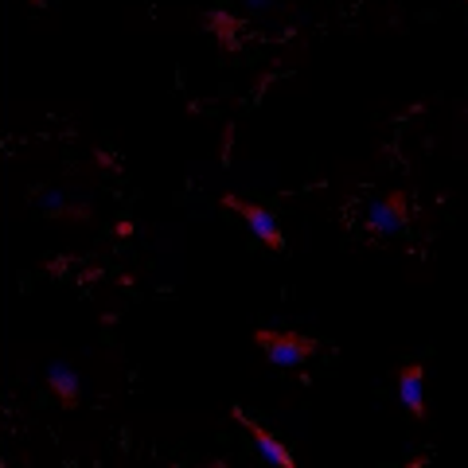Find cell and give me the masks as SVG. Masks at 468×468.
Listing matches in <instances>:
<instances>
[{
    "label": "cell",
    "mask_w": 468,
    "mask_h": 468,
    "mask_svg": "<svg viewBox=\"0 0 468 468\" xmlns=\"http://www.w3.org/2000/svg\"><path fill=\"white\" fill-rule=\"evenodd\" d=\"M254 344L266 351V359L273 367H301L304 359L316 356V340L313 335H301V332H273V328H258L254 332Z\"/></svg>",
    "instance_id": "1"
},
{
    "label": "cell",
    "mask_w": 468,
    "mask_h": 468,
    "mask_svg": "<svg viewBox=\"0 0 468 468\" xmlns=\"http://www.w3.org/2000/svg\"><path fill=\"white\" fill-rule=\"evenodd\" d=\"M218 203H223V207H230V211H239V215L246 218V227H250V230L258 234V239L270 246V250H282V246H285L282 227H277V218H273L266 207H258V203L242 199V196H223Z\"/></svg>",
    "instance_id": "2"
},
{
    "label": "cell",
    "mask_w": 468,
    "mask_h": 468,
    "mask_svg": "<svg viewBox=\"0 0 468 468\" xmlns=\"http://www.w3.org/2000/svg\"><path fill=\"white\" fill-rule=\"evenodd\" d=\"M410 218H414V215H410V196L399 187V192H390L383 203H375V207H371L367 230L371 234H394V230H402Z\"/></svg>",
    "instance_id": "3"
},
{
    "label": "cell",
    "mask_w": 468,
    "mask_h": 468,
    "mask_svg": "<svg viewBox=\"0 0 468 468\" xmlns=\"http://www.w3.org/2000/svg\"><path fill=\"white\" fill-rule=\"evenodd\" d=\"M230 418L239 421V426H242L246 433L254 437V445L261 449V457H266L270 464H277V468H297V461H292V452H289L282 441H277V437H273L266 426H258L254 418H246V410H239V406H234V410H230Z\"/></svg>",
    "instance_id": "4"
},
{
    "label": "cell",
    "mask_w": 468,
    "mask_h": 468,
    "mask_svg": "<svg viewBox=\"0 0 468 468\" xmlns=\"http://www.w3.org/2000/svg\"><path fill=\"white\" fill-rule=\"evenodd\" d=\"M399 399L414 414V421H426V367L421 363H406L399 367Z\"/></svg>",
    "instance_id": "5"
},
{
    "label": "cell",
    "mask_w": 468,
    "mask_h": 468,
    "mask_svg": "<svg viewBox=\"0 0 468 468\" xmlns=\"http://www.w3.org/2000/svg\"><path fill=\"white\" fill-rule=\"evenodd\" d=\"M48 387L55 390V399L63 402L67 410L79 406V375L67 367V363H51L48 367Z\"/></svg>",
    "instance_id": "6"
},
{
    "label": "cell",
    "mask_w": 468,
    "mask_h": 468,
    "mask_svg": "<svg viewBox=\"0 0 468 468\" xmlns=\"http://www.w3.org/2000/svg\"><path fill=\"white\" fill-rule=\"evenodd\" d=\"M203 24H207L211 32H215V39H218V48H223V51H234V48H239L242 20L227 16V12H207V16H203Z\"/></svg>",
    "instance_id": "7"
},
{
    "label": "cell",
    "mask_w": 468,
    "mask_h": 468,
    "mask_svg": "<svg viewBox=\"0 0 468 468\" xmlns=\"http://www.w3.org/2000/svg\"><path fill=\"white\" fill-rule=\"evenodd\" d=\"M426 464H430V457H426V452H421V457H414V461L402 464V468H426Z\"/></svg>",
    "instance_id": "8"
},
{
    "label": "cell",
    "mask_w": 468,
    "mask_h": 468,
    "mask_svg": "<svg viewBox=\"0 0 468 468\" xmlns=\"http://www.w3.org/2000/svg\"><path fill=\"white\" fill-rule=\"evenodd\" d=\"M203 468H230L227 461H211V464H203Z\"/></svg>",
    "instance_id": "9"
},
{
    "label": "cell",
    "mask_w": 468,
    "mask_h": 468,
    "mask_svg": "<svg viewBox=\"0 0 468 468\" xmlns=\"http://www.w3.org/2000/svg\"><path fill=\"white\" fill-rule=\"evenodd\" d=\"M246 5H254V8H258V5H270V0H246Z\"/></svg>",
    "instance_id": "10"
},
{
    "label": "cell",
    "mask_w": 468,
    "mask_h": 468,
    "mask_svg": "<svg viewBox=\"0 0 468 468\" xmlns=\"http://www.w3.org/2000/svg\"><path fill=\"white\" fill-rule=\"evenodd\" d=\"M32 5H36V8H43V5H48V0H32Z\"/></svg>",
    "instance_id": "11"
}]
</instances>
